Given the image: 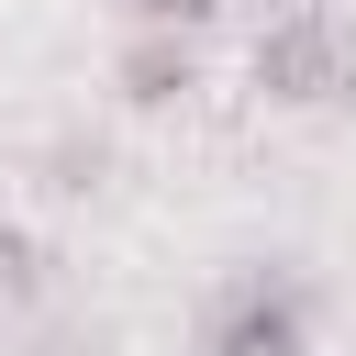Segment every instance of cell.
Segmentation results:
<instances>
[{
	"label": "cell",
	"instance_id": "obj_1",
	"mask_svg": "<svg viewBox=\"0 0 356 356\" xmlns=\"http://www.w3.org/2000/svg\"><path fill=\"white\" fill-rule=\"evenodd\" d=\"M256 89L289 100V111H334L356 100V22L334 0H289L267 33H256Z\"/></svg>",
	"mask_w": 356,
	"mask_h": 356
},
{
	"label": "cell",
	"instance_id": "obj_2",
	"mask_svg": "<svg viewBox=\"0 0 356 356\" xmlns=\"http://www.w3.org/2000/svg\"><path fill=\"white\" fill-rule=\"evenodd\" d=\"M200 356H312V289L289 267H234L200 300Z\"/></svg>",
	"mask_w": 356,
	"mask_h": 356
},
{
	"label": "cell",
	"instance_id": "obj_3",
	"mask_svg": "<svg viewBox=\"0 0 356 356\" xmlns=\"http://www.w3.org/2000/svg\"><path fill=\"white\" fill-rule=\"evenodd\" d=\"M111 89H122L134 111H167V100H189V89H200V56H189V33H122V44H111Z\"/></svg>",
	"mask_w": 356,
	"mask_h": 356
},
{
	"label": "cell",
	"instance_id": "obj_4",
	"mask_svg": "<svg viewBox=\"0 0 356 356\" xmlns=\"http://www.w3.org/2000/svg\"><path fill=\"white\" fill-rule=\"evenodd\" d=\"M44 289H56V267H44V245H33V234H22L11 211H0V312L22 323V312H33Z\"/></svg>",
	"mask_w": 356,
	"mask_h": 356
},
{
	"label": "cell",
	"instance_id": "obj_5",
	"mask_svg": "<svg viewBox=\"0 0 356 356\" xmlns=\"http://www.w3.org/2000/svg\"><path fill=\"white\" fill-rule=\"evenodd\" d=\"M111 11H122V33H189L211 0H111Z\"/></svg>",
	"mask_w": 356,
	"mask_h": 356
}]
</instances>
